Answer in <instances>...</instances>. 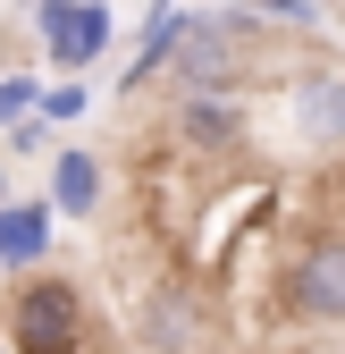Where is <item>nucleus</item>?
Instances as JSON below:
<instances>
[{
	"label": "nucleus",
	"instance_id": "nucleus-1",
	"mask_svg": "<svg viewBox=\"0 0 345 354\" xmlns=\"http://www.w3.org/2000/svg\"><path fill=\"white\" fill-rule=\"evenodd\" d=\"M0 337H9V354H84V295L68 279H26Z\"/></svg>",
	"mask_w": 345,
	"mask_h": 354
},
{
	"label": "nucleus",
	"instance_id": "nucleus-2",
	"mask_svg": "<svg viewBox=\"0 0 345 354\" xmlns=\"http://www.w3.org/2000/svg\"><path fill=\"white\" fill-rule=\"evenodd\" d=\"M135 346L144 354H202L210 346V304L194 279H152L135 295Z\"/></svg>",
	"mask_w": 345,
	"mask_h": 354
},
{
	"label": "nucleus",
	"instance_id": "nucleus-3",
	"mask_svg": "<svg viewBox=\"0 0 345 354\" xmlns=\"http://www.w3.org/2000/svg\"><path fill=\"white\" fill-rule=\"evenodd\" d=\"M286 313L295 321H312V329H328V321H345V236H320V245H304L286 261Z\"/></svg>",
	"mask_w": 345,
	"mask_h": 354
},
{
	"label": "nucleus",
	"instance_id": "nucleus-4",
	"mask_svg": "<svg viewBox=\"0 0 345 354\" xmlns=\"http://www.w3.org/2000/svg\"><path fill=\"white\" fill-rule=\"evenodd\" d=\"M34 26H42V42H51L59 68H93L110 51V9H101V0H42Z\"/></svg>",
	"mask_w": 345,
	"mask_h": 354
},
{
	"label": "nucleus",
	"instance_id": "nucleus-5",
	"mask_svg": "<svg viewBox=\"0 0 345 354\" xmlns=\"http://www.w3.org/2000/svg\"><path fill=\"white\" fill-rule=\"evenodd\" d=\"M286 110H295V136L304 144H345V76L337 68H312L286 93Z\"/></svg>",
	"mask_w": 345,
	"mask_h": 354
},
{
	"label": "nucleus",
	"instance_id": "nucleus-6",
	"mask_svg": "<svg viewBox=\"0 0 345 354\" xmlns=\"http://www.w3.org/2000/svg\"><path fill=\"white\" fill-rule=\"evenodd\" d=\"M177 136L194 152H236L244 144V93H186L177 102Z\"/></svg>",
	"mask_w": 345,
	"mask_h": 354
},
{
	"label": "nucleus",
	"instance_id": "nucleus-7",
	"mask_svg": "<svg viewBox=\"0 0 345 354\" xmlns=\"http://www.w3.org/2000/svg\"><path fill=\"white\" fill-rule=\"evenodd\" d=\"M51 253V211L42 203H0V270H34Z\"/></svg>",
	"mask_w": 345,
	"mask_h": 354
},
{
	"label": "nucleus",
	"instance_id": "nucleus-8",
	"mask_svg": "<svg viewBox=\"0 0 345 354\" xmlns=\"http://www.w3.org/2000/svg\"><path fill=\"white\" fill-rule=\"evenodd\" d=\"M51 203H59L68 219L101 211V160H93V152H59V169H51Z\"/></svg>",
	"mask_w": 345,
	"mask_h": 354
},
{
	"label": "nucleus",
	"instance_id": "nucleus-9",
	"mask_svg": "<svg viewBox=\"0 0 345 354\" xmlns=\"http://www.w3.org/2000/svg\"><path fill=\"white\" fill-rule=\"evenodd\" d=\"M34 110H42V93H34V76H0V118L17 127V118H34Z\"/></svg>",
	"mask_w": 345,
	"mask_h": 354
},
{
	"label": "nucleus",
	"instance_id": "nucleus-10",
	"mask_svg": "<svg viewBox=\"0 0 345 354\" xmlns=\"http://www.w3.org/2000/svg\"><path fill=\"white\" fill-rule=\"evenodd\" d=\"M84 110V84H51V93H42V118H76Z\"/></svg>",
	"mask_w": 345,
	"mask_h": 354
},
{
	"label": "nucleus",
	"instance_id": "nucleus-11",
	"mask_svg": "<svg viewBox=\"0 0 345 354\" xmlns=\"http://www.w3.org/2000/svg\"><path fill=\"white\" fill-rule=\"evenodd\" d=\"M244 9H270V17H312V0H244Z\"/></svg>",
	"mask_w": 345,
	"mask_h": 354
},
{
	"label": "nucleus",
	"instance_id": "nucleus-12",
	"mask_svg": "<svg viewBox=\"0 0 345 354\" xmlns=\"http://www.w3.org/2000/svg\"><path fill=\"white\" fill-rule=\"evenodd\" d=\"M0 194H9V177H0Z\"/></svg>",
	"mask_w": 345,
	"mask_h": 354
}]
</instances>
